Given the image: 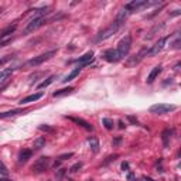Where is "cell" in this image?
<instances>
[{
  "instance_id": "9c48e42d",
  "label": "cell",
  "mask_w": 181,
  "mask_h": 181,
  "mask_svg": "<svg viewBox=\"0 0 181 181\" xmlns=\"http://www.w3.org/2000/svg\"><path fill=\"white\" fill-rule=\"evenodd\" d=\"M144 55L147 57V48H141L136 55L130 57V58L126 61V65H127V67H134V65H137V64H139L141 59L144 58Z\"/></svg>"
},
{
  "instance_id": "d6a6232c",
  "label": "cell",
  "mask_w": 181,
  "mask_h": 181,
  "mask_svg": "<svg viewBox=\"0 0 181 181\" xmlns=\"http://www.w3.org/2000/svg\"><path fill=\"white\" fill-rule=\"evenodd\" d=\"M127 119H129V122H132L133 125H139V122H137V119L134 118V116H127Z\"/></svg>"
},
{
  "instance_id": "ba28073f",
  "label": "cell",
  "mask_w": 181,
  "mask_h": 181,
  "mask_svg": "<svg viewBox=\"0 0 181 181\" xmlns=\"http://www.w3.org/2000/svg\"><path fill=\"white\" fill-rule=\"evenodd\" d=\"M170 37H163V38H160L157 43H156L154 45H153L150 50H147V55L149 57H154V55H157L160 51H161L163 48H164V45H166V43H167V40H168Z\"/></svg>"
},
{
  "instance_id": "7402d4cb",
  "label": "cell",
  "mask_w": 181,
  "mask_h": 181,
  "mask_svg": "<svg viewBox=\"0 0 181 181\" xmlns=\"http://www.w3.org/2000/svg\"><path fill=\"white\" fill-rule=\"evenodd\" d=\"M45 146V139L44 137H37L36 140H34L33 143V147L36 149V150H40V149H43Z\"/></svg>"
},
{
  "instance_id": "4fadbf2b",
  "label": "cell",
  "mask_w": 181,
  "mask_h": 181,
  "mask_svg": "<svg viewBox=\"0 0 181 181\" xmlns=\"http://www.w3.org/2000/svg\"><path fill=\"white\" fill-rule=\"evenodd\" d=\"M161 71H163V67H161V65H157V67H154V68L152 70V72L149 74V77H147V79H146V82H147V84H153V82L156 81V78L159 77V74L161 72Z\"/></svg>"
},
{
  "instance_id": "277c9868",
  "label": "cell",
  "mask_w": 181,
  "mask_h": 181,
  "mask_svg": "<svg viewBox=\"0 0 181 181\" xmlns=\"http://www.w3.org/2000/svg\"><path fill=\"white\" fill-rule=\"evenodd\" d=\"M57 54V50H51V51H47L44 52V54H41V55H37V57H34V58H31L28 61V65L30 67H38V65H41L43 62H45V61H48V59H51L52 57Z\"/></svg>"
},
{
  "instance_id": "ab89813d",
  "label": "cell",
  "mask_w": 181,
  "mask_h": 181,
  "mask_svg": "<svg viewBox=\"0 0 181 181\" xmlns=\"http://www.w3.org/2000/svg\"><path fill=\"white\" fill-rule=\"evenodd\" d=\"M4 86H6V85H4ZM4 86H2V88H0V93H2V89H3V88H4Z\"/></svg>"
},
{
  "instance_id": "1f68e13d",
  "label": "cell",
  "mask_w": 181,
  "mask_h": 181,
  "mask_svg": "<svg viewBox=\"0 0 181 181\" xmlns=\"http://www.w3.org/2000/svg\"><path fill=\"white\" fill-rule=\"evenodd\" d=\"M116 159H118V154L109 156V157H107V160H105V161H104V164H107V163H111L112 160H116Z\"/></svg>"
},
{
  "instance_id": "e0dca14e",
  "label": "cell",
  "mask_w": 181,
  "mask_h": 181,
  "mask_svg": "<svg viewBox=\"0 0 181 181\" xmlns=\"http://www.w3.org/2000/svg\"><path fill=\"white\" fill-rule=\"evenodd\" d=\"M82 68H84V67H81V65H78V67L75 68L74 71H71L70 74H68L67 77H65V79H62V82H70V81H72V79H75V78H77L78 75H79V72L82 71Z\"/></svg>"
},
{
  "instance_id": "8fae6325",
  "label": "cell",
  "mask_w": 181,
  "mask_h": 181,
  "mask_svg": "<svg viewBox=\"0 0 181 181\" xmlns=\"http://www.w3.org/2000/svg\"><path fill=\"white\" fill-rule=\"evenodd\" d=\"M67 119H70L71 122L77 123L78 126H81V127H84V129H86V130H93L92 125L86 122L85 119H82V118H74V116H67Z\"/></svg>"
},
{
  "instance_id": "8d00e7d4",
  "label": "cell",
  "mask_w": 181,
  "mask_h": 181,
  "mask_svg": "<svg viewBox=\"0 0 181 181\" xmlns=\"http://www.w3.org/2000/svg\"><path fill=\"white\" fill-rule=\"evenodd\" d=\"M119 127H120V129H123V127H125V125H123V122H122V120L119 122Z\"/></svg>"
},
{
  "instance_id": "d4e9b609",
  "label": "cell",
  "mask_w": 181,
  "mask_h": 181,
  "mask_svg": "<svg viewBox=\"0 0 181 181\" xmlns=\"http://www.w3.org/2000/svg\"><path fill=\"white\" fill-rule=\"evenodd\" d=\"M102 123H104V126L106 127L107 130H111V129H113V122H112L109 118H104L102 119Z\"/></svg>"
},
{
  "instance_id": "603a6c76",
  "label": "cell",
  "mask_w": 181,
  "mask_h": 181,
  "mask_svg": "<svg viewBox=\"0 0 181 181\" xmlns=\"http://www.w3.org/2000/svg\"><path fill=\"white\" fill-rule=\"evenodd\" d=\"M55 78H57L55 75H51V77H48L47 79H45V81H43V82L40 84V85H38V88L43 89V88H47V86H50V85L52 84V82L55 81Z\"/></svg>"
},
{
  "instance_id": "44dd1931",
  "label": "cell",
  "mask_w": 181,
  "mask_h": 181,
  "mask_svg": "<svg viewBox=\"0 0 181 181\" xmlns=\"http://www.w3.org/2000/svg\"><path fill=\"white\" fill-rule=\"evenodd\" d=\"M88 143H89V147L93 153H98L99 152V140L96 137H89L88 139Z\"/></svg>"
},
{
  "instance_id": "484cf974",
  "label": "cell",
  "mask_w": 181,
  "mask_h": 181,
  "mask_svg": "<svg viewBox=\"0 0 181 181\" xmlns=\"http://www.w3.org/2000/svg\"><path fill=\"white\" fill-rule=\"evenodd\" d=\"M38 129L43 130V132H48V133H54V127H51V126H48V125H41Z\"/></svg>"
},
{
  "instance_id": "5b68a950",
  "label": "cell",
  "mask_w": 181,
  "mask_h": 181,
  "mask_svg": "<svg viewBox=\"0 0 181 181\" xmlns=\"http://www.w3.org/2000/svg\"><path fill=\"white\" fill-rule=\"evenodd\" d=\"M177 109L175 105H170V104H156L153 106H150V113H154V115H164V113H168V112H173Z\"/></svg>"
},
{
  "instance_id": "9a60e30c",
  "label": "cell",
  "mask_w": 181,
  "mask_h": 181,
  "mask_svg": "<svg viewBox=\"0 0 181 181\" xmlns=\"http://www.w3.org/2000/svg\"><path fill=\"white\" fill-rule=\"evenodd\" d=\"M31 156H33V152H31V150H28V149L21 150V152L19 153V163L28 161V159H31Z\"/></svg>"
},
{
  "instance_id": "7c38bea8",
  "label": "cell",
  "mask_w": 181,
  "mask_h": 181,
  "mask_svg": "<svg viewBox=\"0 0 181 181\" xmlns=\"http://www.w3.org/2000/svg\"><path fill=\"white\" fill-rule=\"evenodd\" d=\"M92 59H93V51H88L85 55H82V57H79L78 59H75L74 62H78L81 67H85V65H88V64L92 62Z\"/></svg>"
},
{
  "instance_id": "83f0119b",
  "label": "cell",
  "mask_w": 181,
  "mask_h": 181,
  "mask_svg": "<svg viewBox=\"0 0 181 181\" xmlns=\"http://www.w3.org/2000/svg\"><path fill=\"white\" fill-rule=\"evenodd\" d=\"M72 156H74V153L71 152V153H65V154H62V156H59L58 157V161H65V160H68L70 159V157H72Z\"/></svg>"
},
{
  "instance_id": "3957f363",
  "label": "cell",
  "mask_w": 181,
  "mask_h": 181,
  "mask_svg": "<svg viewBox=\"0 0 181 181\" xmlns=\"http://www.w3.org/2000/svg\"><path fill=\"white\" fill-rule=\"evenodd\" d=\"M154 3H150L147 0H133V2H129V3L125 4V10L127 13H134V11H139L140 9H144V7H149V6H152Z\"/></svg>"
},
{
  "instance_id": "ffe728a7",
  "label": "cell",
  "mask_w": 181,
  "mask_h": 181,
  "mask_svg": "<svg viewBox=\"0 0 181 181\" xmlns=\"http://www.w3.org/2000/svg\"><path fill=\"white\" fill-rule=\"evenodd\" d=\"M74 92V88L72 86H68V88H64V89H59V91H55L52 93L54 98H59V96H65V95H70V93Z\"/></svg>"
},
{
  "instance_id": "2e32d148",
  "label": "cell",
  "mask_w": 181,
  "mask_h": 181,
  "mask_svg": "<svg viewBox=\"0 0 181 181\" xmlns=\"http://www.w3.org/2000/svg\"><path fill=\"white\" fill-rule=\"evenodd\" d=\"M14 70H16V68H6V70H3L2 72H0V85L7 81L9 78H10V75L13 74V71H14Z\"/></svg>"
},
{
  "instance_id": "74e56055",
  "label": "cell",
  "mask_w": 181,
  "mask_h": 181,
  "mask_svg": "<svg viewBox=\"0 0 181 181\" xmlns=\"http://www.w3.org/2000/svg\"><path fill=\"white\" fill-rule=\"evenodd\" d=\"M144 180H147V181H154V180H152V178H149V177H144Z\"/></svg>"
},
{
  "instance_id": "6da1fadb",
  "label": "cell",
  "mask_w": 181,
  "mask_h": 181,
  "mask_svg": "<svg viewBox=\"0 0 181 181\" xmlns=\"http://www.w3.org/2000/svg\"><path fill=\"white\" fill-rule=\"evenodd\" d=\"M130 48H132V36L130 34H127L125 38H122V40L119 41V45H118V54L119 57H120V59L125 58V57H127V54H129Z\"/></svg>"
},
{
  "instance_id": "cb8c5ba5",
  "label": "cell",
  "mask_w": 181,
  "mask_h": 181,
  "mask_svg": "<svg viewBox=\"0 0 181 181\" xmlns=\"http://www.w3.org/2000/svg\"><path fill=\"white\" fill-rule=\"evenodd\" d=\"M170 137H171V130L166 129L164 132H163V143H164V146H168V140H170Z\"/></svg>"
},
{
  "instance_id": "30bf717a",
  "label": "cell",
  "mask_w": 181,
  "mask_h": 181,
  "mask_svg": "<svg viewBox=\"0 0 181 181\" xmlns=\"http://www.w3.org/2000/svg\"><path fill=\"white\" fill-rule=\"evenodd\" d=\"M102 57H104V59H105V61H107V62H118V61H120V57H119L118 51L113 50V48L106 50Z\"/></svg>"
},
{
  "instance_id": "d6986e66",
  "label": "cell",
  "mask_w": 181,
  "mask_h": 181,
  "mask_svg": "<svg viewBox=\"0 0 181 181\" xmlns=\"http://www.w3.org/2000/svg\"><path fill=\"white\" fill-rule=\"evenodd\" d=\"M16 28H17V24H13V26H7L6 28H3L2 31H0V40H3L6 36H9V34H13L16 31Z\"/></svg>"
},
{
  "instance_id": "f1b7e54d",
  "label": "cell",
  "mask_w": 181,
  "mask_h": 181,
  "mask_svg": "<svg viewBox=\"0 0 181 181\" xmlns=\"http://www.w3.org/2000/svg\"><path fill=\"white\" fill-rule=\"evenodd\" d=\"M79 168H82V163H75L74 166L70 168V171H71V173H77Z\"/></svg>"
},
{
  "instance_id": "5bb4252c",
  "label": "cell",
  "mask_w": 181,
  "mask_h": 181,
  "mask_svg": "<svg viewBox=\"0 0 181 181\" xmlns=\"http://www.w3.org/2000/svg\"><path fill=\"white\" fill-rule=\"evenodd\" d=\"M44 96V93L43 92H37V93H33V95L27 96V98H23L21 100H20V104L21 105H27V104H31V102H36V100H38L40 98H43Z\"/></svg>"
},
{
  "instance_id": "52a82bcc",
  "label": "cell",
  "mask_w": 181,
  "mask_h": 181,
  "mask_svg": "<svg viewBox=\"0 0 181 181\" xmlns=\"http://www.w3.org/2000/svg\"><path fill=\"white\" fill-rule=\"evenodd\" d=\"M45 23H47L45 17H34L33 20H30V23L27 24L26 28H24L23 34H30V33H33V31H36L37 28H40L41 26H44Z\"/></svg>"
},
{
  "instance_id": "8992f818",
  "label": "cell",
  "mask_w": 181,
  "mask_h": 181,
  "mask_svg": "<svg viewBox=\"0 0 181 181\" xmlns=\"http://www.w3.org/2000/svg\"><path fill=\"white\" fill-rule=\"evenodd\" d=\"M120 24L119 23H116V21H113L109 27H106V28L104 30V31H100L99 34H98V37H96V41H104V40H106V38H109L111 36H113L116 31H118L119 28H120Z\"/></svg>"
},
{
  "instance_id": "4316f807",
  "label": "cell",
  "mask_w": 181,
  "mask_h": 181,
  "mask_svg": "<svg viewBox=\"0 0 181 181\" xmlns=\"http://www.w3.org/2000/svg\"><path fill=\"white\" fill-rule=\"evenodd\" d=\"M0 174H3V175H6V177L9 175V170H7V167L4 166L3 161H0Z\"/></svg>"
},
{
  "instance_id": "4dcf8cb0",
  "label": "cell",
  "mask_w": 181,
  "mask_h": 181,
  "mask_svg": "<svg viewBox=\"0 0 181 181\" xmlns=\"http://www.w3.org/2000/svg\"><path fill=\"white\" fill-rule=\"evenodd\" d=\"M13 41V38H7V40H3V41H0V48L2 47H6V45H9Z\"/></svg>"
},
{
  "instance_id": "7a4b0ae2",
  "label": "cell",
  "mask_w": 181,
  "mask_h": 181,
  "mask_svg": "<svg viewBox=\"0 0 181 181\" xmlns=\"http://www.w3.org/2000/svg\"><path fill=\"white\" fill-rule=\"evenodd\" d=\"M50 163H51V159L50 157H40L34 161V164L31 166V171L34 174H41L44 173V171L48 170V167H50Z\"/></svg>"
},
{
  "instance_id": "f35d334b",
  "label": "cell",
  "mask_w": 181,
  "mask_h": 181,
  "mask_svg": "<svg viewBox=\"0 0 181 181\" xmlns=\"http://www.w3.org/2000/svg\"><path fill=\"white\" fill-rule=\"evenodd\" d=\"M0 181H11V180H7V178H0Z\"/></svg>"
},
{
  "instance_id": "e575fe53",
  "label": "cell",
  "mask_w": 181,
  "mask_h": 181,
  "mask_svg": "<svg viewBox=\"0 0 181 181\" xmlns=\"http://www.w3.org/2000/svg\"><path fill=\"white\" fill-rule=\"evenodd\" d=\"M180 14H181L180 10H174L173 13H170V16H180Z\"/></svg>"
},
{
  "instance_id": "d590c367",
  "label": "cell",
  "mask_w": 181,
  "mask_h": 181,
  "mask_svg": "<svg viewBox=\"0 0 181 181\" xmlns=\"http://www.w3.org/2000/svg\"><path fill=\"white\" fill-rule=\"evenodd\" d=\"M127 167H129V164H127V163H123V164H122L123 171H125V170H127Z\"/></svg>"
},
{
  "instance_id": "836d02e7",
  "label": "cell",
  "mask_w": 181,
  "mask_h": 181,
  "mask_svg": "<svg viewBox=\"0 0 181 181\" xmlns=\"http://www.w3.org/2000/svg\"><path fill=\"white\" fill-rule=\"evenodd\" d=\"M120 141H122V137H116V139L113 140V146H118Z\"/></svg>"
},
{
  "instance_id": "f546056e",
  "label": "cell",
  "mask_w": 181,
  "mask_h": 181,
  "mask_svg": "<svg viewBox=\"0 0 181 181\" xmlns=\"http://www.w3.org/2000/svg\"><path fill=\"white\" fill-rule=\"evenodd\" d=\"M11 59H13V55H6V57H3V58H0V67L4 65L6 62H9V61H11Z\"/></svg>"
},
{
  "instance_id": "ac0fdd59",
  "label": "cell",
  "mask_w": 181,
  "mask_h": 181,
  "mask_svg": "<svg viewBox=\"0 0 181 181\" xmlns=\"http://www.w3.org/2000/svg\"><path fill=\"white\" fill-rule=\"evenodd\" d=\"M20 113H24L23 109H13V111H7V112H2L0 113V119H6V118H11V116H17Z\"/></svg>"
}]
</instances>
